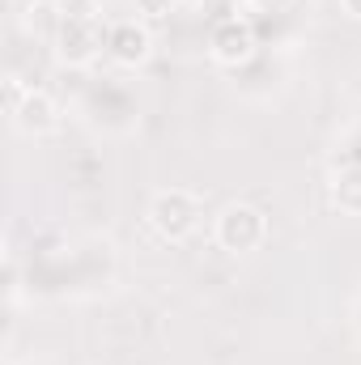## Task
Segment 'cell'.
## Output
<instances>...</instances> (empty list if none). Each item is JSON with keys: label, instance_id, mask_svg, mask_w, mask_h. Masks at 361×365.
Segmentation results:
<instances>
[{"label": "cell", "instance_id": "obj_12", "mask_svg": "<svg viewBox=\"0 0 361 365\" xmlns=\"http://www.w3.org/2000/svg\"><path fill=\"white\" fill-rule=\"evenodd\" d=\"M340 4H345V13H349V17H357V21H361V0H340Z\"/></svg>", "mask_w": 361, "mask_h": 365}, {"label": "cell", "instance_id": "obj_14", "mask_svg": "<svg viewBox=\"0 0 361 365\" xmlns=\"http://www.w3.org/2000/svg\"><path fill=\"white\" fill-rule=\"evenodd\" d=\"M39 365H56V361H39Z\"/></svg>", "mask_w": 361, "mask_h": 365}, {"label": "cell", "instance_id": "obj_10", "mask_svg": "<svg viewBox=\"0 0 361 365\" xmlns=\"http://www.w3.org/2000/svg\"><path fill=\"white\" fill-rule=\"evenodd\" d=\"M56 4V17L60 21H93V17H106L102 13V0H51Z\"/></svg>", "mask_w": 361, "mask_h": 365}, {"label": "cell", "instance_id": "obj_7", "mask_svg": "<svg viewBox=\"0 0 361 365\" xmlns=\"http://www.w3.org/2000/svg\"><path fill=\"white\" fill-rule=\"evenodd\" d=\"M102 56L115 68H141L153 56V34L145 21L136 17H106V38H102Z\"/></svg>", "mask_w": 361, "mask_h": 365}, {"label": "cell", "instance_id": "obj_11", "mask_svg": "<svg viewBox=\"0 0 361 365\" xmlns=\"http://www.w3.org/2000/svg\"><path fill=\"white\" fill-rule=\"evenodd\" d=\"M136 13L149 17V21H162V17L175 13V0H136Z\"/></svg>", "mask_w": 361, "mask_h": 365}, {"label": "cell", "instance_id": "obj_9", "mask_svg": "<svg viewBox=\"0 0 361 365\" xmlns=\"http://www.w3.org/2000/svg\"><path fill=\"white\" fill-rule=\"evenodd\" d=\"M327 200L336 212L361 217V162H336V170L327 179Z\"/></svg>", "mask_w": 361, "mask_h": 365}, {"label": "cell", "instance_id": "obj_13", "mask_svg": "<svg viewBox=\"0 0 361 365\" xmlns=\"http://www.w3.org/2000/svg\"><path fill=\"white\" fill-rule=\"evenodd\" d=\"M353 331H357V336H361V297H357V302H353Z\"/></svg>", "mask_w": 361, "mask_h": 365}, {"label": "cell", "instance_id": "obj_1", "mask_svg": "<svg viewBox=\"0 0 361 365\" xmlns=\"http://www.w3.org/2000/svg\"><path fill=\"white\" fill-rule=\"evenodd\" d=\"M119 259L111 238H73L56 247H39L30 255V293L51 297H90L115 284Z\"/></svg>", "mask_w": 361, "mask_h": 365}, {"label": "cell", "instance_id": "obj_3", "mask_svg": "<svg viewBox=\"0 0 361 365\" xmlns=\"http://www.w3.org/2000/svg\"><path fill=\"white\" fill-rule=\"evenodd\" d=\"M204 221V200L187 187H166L149 200V230L162 242H187Z\"/></svg>", "mask_w": 361, "mask_h": 365}, {"label": "cell", "instance_id": "obj_6", "mask_svg": "<svg viewBox=\"0 0 361 365\" xmlns=\"http://www.w3.org/2000/svg\"><path fill=\"white\" fill-rule=\"evenodd\" d=\"M102 38H106V17L93 21H60L51 34L56 60L68 68H93L102 60Z\"/></svg>", "mask_w": 361, "mask_h": 365}, {"label": "cell", "instance_id": "obj_8", "mask_svg": "<svg viewBox=\"0 0 361 365\" xmlns=\"http://www.w3.org/2000/svg\"><path fill=\"white\" fill-rule=\"evenodd\" d=\"M9 119H13V128L26 132V136H51V132H60V123H64V106H60L47 90L30 86V93L21 98V106H17Z\"/></svg>", "mask_w": 361, "mask_h": 365}, {"label": "cell", "instance_id": "obj_4", "mask_svg": "<svg viewBox=\"0 0 361 365\" xmlns=\"http://www.w3.org/2000/svg\"><path fill=\"white\" fill-rule=\"evenodd\" d=\"M264 238H268V217H264V208H255L247 200L225 204L213 221V242L230 255H251L264 247Z\"/></svg>", "mask_w": 361, "mask_h": 365}, {"label": "cell", "instance_id": "obj_5", "mask_svg": "<svg viewBox=\"0 0 361 365\" xmlns=\"http://www.w3.org/2000/svg\"><path fill=\"white\" fill-rule=\"evenodd\" d=\"M260 30H255V21L251 17H243V13H230V17H221L217 26H213V34H208V56L221 64V68H230V73H238L243 64H251L255 56H260Z\"/></svg>", "mask_w": 361, "mask_h": 365}, {"label": "cell", "instance_id": "obj_2", "mask_svg": "<svg viewBox=\"0 0 361 365\" xmlns=\"http://www.w3.org/2000/svg\"><path fill=\"white\" fill-rule=\"evenodd\" d=\"M77 115L98 136H132L141 123V93L128 77H93L77 93Z\"/></svg>", "mask_w": 361, "mask_h": 365}]
</instances>
